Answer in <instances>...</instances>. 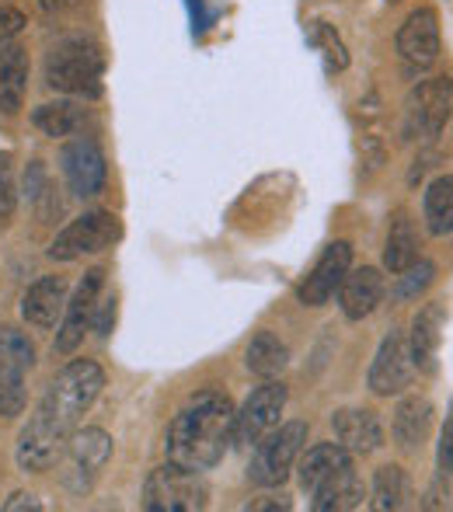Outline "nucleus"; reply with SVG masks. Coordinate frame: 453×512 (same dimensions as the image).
Returning <instances> with one entry per match:
<instances>
[{"label": "nucleus", "mask_w": 453, "mask_h": 512, "mask_svg": "<svg viewBox=\"0 0 453 512\" xmlns=\"http://www.w3.org/2000/svg\"><path fill=\"white\" fill-rule=\"evenodd\" d=\"M398 56L405 63L408 77H419L440 60L443 35H440V14L433 7H415L398 28Z\"/></svg>", "instance_id": "6e6552de"}, {"label": "nucleus", "mask_w": 453, "mask_h": 512, "mask_svg": "<svg viewBox=\"0 0 453 512\" xmlns=\"http://www.w3.org/2000/svg\"><path fill=\"white\" fill-rule=\"evenodd\" d=\"M105 53L98 42L74 35L63 39L46 60V84L60 95L74 98H98L102 95Z\"/></svg>", "instance_id": "7ed1b4c3"}, {"label": "nucleus", "mask_w": 453, "mask_h": 512, "mask_svg": "<svg viewBox=\"0 0 453 512\" xmlns=\"http://www.w3.org/2000/svg\"><path fill=\"white\" fill-rule=\"evenodd\" d=\"M122 237V223L119 216L109 213V209H91V213L77 216L70 227H63L56 234L53 248H49V258L53 262H77L84 255H98V251L112 248Z\"/></svg>", "instance_id": "0eeeda50"}, {"label": "nucleus", "mask_w": 453, "mask_h": 512, "mask_svg": "<svg viewBox=\"0 0 453 512\" xmlns=\"http://www.w3.org/2000/svg\"><path fill=\"white\" fill-rule=\"evenodd\" d=\"M21 28H25V14H21L18 7H0V46H4L7 39H14Z\"/></svg>", "instance_id": "72a5a7b5"}, {"label": "nucleus", "mask_w": 453, "mask_h": 512, "mask_svg": "<svg viewBox=\"0 0 453 512\" xmlns=\"http://www.w3.org/2000/svg\"><path fill=\"white\" fill-rule=\"evenodd\" d=\"M352 453L345 450L342 443H318L311 450L300 453L297 460V478H300V488L304 492H314L325 478H332L342 464H349Z\"/></svg>", "instance_id": "4be33fe9"}, {"label": "nucleus", "mask_w": 453, "mask_h": 512, "mask_svg": "<svg viewBox=\"0 0 453 512\" xmlns=\"http://www.w3.org/2000/svg\"><path fill=\"white\" fill-rule=\"evenodd\" d=\"M28 53L21 46H0V112L14 115L25 105Z\"/></svg>", "instance_id": "412c9836"}, {"label": "nucleus", "mask_w": 453, "mask_h": 512, "mask_svg": "<svg viewBox=\"0 0 453 512\" xmlns=\"http://www.w3.org/2000/svg\"><path fill=\"white\" fill-rule=\"evenodd\" d=\"M433 429V401L426 394H408L398 401L391 418V436L401 450H419Z\"/></svg>", "instance_id": "a211bd4d"}, {"label": "nucleus", "mask_w": 453, "mask_h": 512, "mask_svg": "<svg viewBox=\"0 0 453 512\" xmlns=\"http://www.w3.org/2000/svg\"><path fill=\"white\" fill-rule=\"evenodd\" d=\"M56 4H63V0H56Z\"/></svg>", "instance_id": "58836bf2"}, {"label": "nucleus", "mask_w": 453, "mask_h": 512, "mask_svg": "<svg viewBox=\"0 0 453 512\" xmlns=\"http://www.w3.org/2000/svg\"><path fill=\"white\" fill-rule=\"evenodd\" d=\"M210 502V485L203 471L182 464H164L147 474L143 485V506L150 512H199Z\"/></svg>", "instance_id": "39448f33"}, {"label": "nucleus", "mask_w": 453, "mask_h": 512, "mask_svg": "<svg viewBox=\"0 0 453 512\" xmlns=\"http://www.w3.org/2000/svg\"><path fill=\"white\" fill-rule=\"evenodd\" d=\"M307 446V422H286L279 429H269L255 443L248 464V481L258 488H279L290 471L297 467L300 453Z\"/></svg>", "instance_id": "20e7f679"}, {"label": "nucleus", "mask_w": 453, "mask_h": 512, "mask_svg": "<svg viewBox=\"0 0 453 512\" xmlns=\"http://www.w3.org/2000/svg\"><path fill=\"white\" fill-rule=\"evenodd\" d=\"M387 4H401V0H387Z\"/></svg>", "instance_id": "4c0bfd02"}, {"label": "nucleus", "mask_w": 453, "mask_h": 512, "mask_svg": "<svg viewBox=\"0 0 453 512\" xmlns=\"http://www.w3.org/2000/svg\"><path fill=\"white\" fill-rule=\"evenodd\" d=\"M105 387V373L91 359H74L46 387L32 422L18 436V467L21 471H46L67 450V439L81 425L84 411L98 401Z\"/></svg>", "instance_id": "f257e3e1"}, {"label": "nucleus", "mask_w": 453, "mask_h": 512, "mask_svg": "<svg viewBox=\"0 0 453 512\" xmlns=\"http://www.w3.org/2000/svg\"><path fill=\"white\" fill-rule=\"evenodd\" d=\"M415 258H419V237H415V227H412V220H408V213L398 209L384 241V269L391 272V276H398Z\"/></svg>", "instance_id": "a878e982"}, {"label": "nucleus", "mask_w": 453, "mask_h": 512, "mask_svg": "<svg viewBox=\"0 0 453 512\" xmlns=\"http://www.w3.org/2000/svg\"><path fill=\"white\" fill-rule=\"evenodd\" d=\"M314 512H349V509H359L363 506V481H359L356 467L342 464L332 478H325L318 488H314Z\"/></svg>", "instance_id": "aec40b11"}, {"label": "nucleus", "mask_w": 453, "mask_h": 512, "mask_svg": "<svg viewBox=\"0 0 453 512\" xmlns=\"http://www.w3.org/2000/svg\"><path fill=\"white\" fill-rule=\"evenodd\" d=\"M415 359L408 349V335L405 331H391V335L380 342L377 356L370 363L366 373V387H370L377 398H394V394H405L415 380Z\"/></svg>", "instance_id": "1a4fd4ad"}, {"label": "nucleus", "mask_w": 453, "mask_h": 512, "mask_svg": "<svg viewBox=\"0 0 453 512\" xmlns=\"http://www.w3.org/2000/svg\"><path fill=\"white\" fill-rule=\"evenodd\" d=\"M332 429L335 439L345 446L349 453H359V457H370L384 446V425L373 415L370 408H342L332 415Z\"/></svg>", "instance_id": "dca6fc26"}, {"label": "nucleus", "mask_w": 453, "mask_h": 512, "mask_svg": "<svg viewBox=\"0 0 453 512\" xmlns=\"http://www.w3.org/2000/svg\"><path fill=\"white\" fill-rule=\"evenodd\" d=\"M14 209V182H11V168H7V157L0 161V220H7Z\"/></svg>", "instance_id": "f704fd0d"}, {"label": "nucleus", "mask_w": 453, "mask_h": 512, "mask_svg": "<svg viewBox=\"0 0 453 512\" xmlns=\"http://www.w3.org/2000/svg\"><path fill=\"white\" fill-rule=\"evenodd\" d=\"M412 506V478H408L405 467L398 464H384L373 474V488H370V509L377 512H398Z\"/></svg>", "instance_id": "5701e85b"}, {"label": "nucleus", "mask_w": 453, "mask_h": 512, "mask_svg": "<svg viewBox=\"0 0 453 512\" xmlns=\"http://www.w3.org/2000/svg\"><path fill=\"white\" fill-rule=\"evenodd\" d=\"M25 411V373L0 370V418H18Z\"/></svg>", "instance_id": "7c9ffc66"}, {"label": "nucleus", "mask_w": 453, "mask_h": 512, "mask_svg": "<svg viewBox=\"0 0 453 512\" xmlns=\"http://www.w3.org/2000/svg\"><path fill=\"white\" fill-rule=\"evenodd\" d=\"M32 122L42 129V133L56 140V136H70V133H77V129H81L84 108L77 102H46V105L35 108Z\"/></svg>", "instance_id": "bb28decb"}, {"label": "nucleus", "mask_w": 453, "mask_h": 512, "mask_svg": "<svg viewBox=\"0 0 453 512\" xmlns=\"http://www.w3.org/2000/svg\"><path fill=\"white\" fill-rule=\"evenodd\" d=\"M384 300V276L373 265H363V269H349L339 286V307L345 314V321H363Z\"/></svg>", "instance_id": "f3484780"}, {"label": "nucleus", "mask_w": 453, "mask_h": 512, "mask_svg": "<svg viewBox=\"0 0 453 512\" xmlns=\"http://www.w3.org/2000/svg\"><path fill=\"white\" fill-rule=\"evenodd\" d=\"M436 467H440V478L453 474V401L447 411V422L440 429V446H436Z\"/></svg>", "instance_id": "2f4dec72"}, {"label": "nucleus", "mask_w": 453, "mask_h": 512, "mask_svg": "<svg viewBox=\"0 0 453 512\" xmlns=\"http://www.w3.org/2000/svg\"><path fill=\"white\" fill-rule=\"evenodd\" d=\"M32 363H35V349L28 342V335H21L18 328H0V370L28 373Z\"/></svg>", "instance_id": "c85d7f7f"}, {"label": "nucleus", "mask_w": 453, "mask_h": 512, "mask_svg": "<svg viewBox=\"0 0 453 512\" xmlns=\"http://www.w3.org/2000/svg\"><path fill=\"white\" fill-rule=\"evenodd\" d=\"M234 401L220 391H199L189 405L178 411L164 436V453L171 464L210 471L224 460L234 443Z\"/></svg>", "instance_id": "f03ea898"}, {"label": "nucleus", "mask_w": 453, "mask_h": 512, "mask_svg": "<svg viewBox=\"0 0 453 512\" xmlns=\"http://www.w3.org/2000/svg\"><path fill=\"white\" fill-rule=\"evenodd\" d=\"M352 269V244L349 241H332L321 258L314 262V269L307 272V279L300 283L297 300L304 307H325L328 300L339 293L345 272Z\"/></svg>", "instance_id": "f8f14e48"}, {"label": "nucleus", "mask_w": 453, "mask_h": 512, "mask_svg": "<svg viewBox=\"0 0 453 512\" xmlns=\"http://www.w3.org/2000/svg\"><path fill=\"white\" fill-rule=\"evenodd\" d=\"M248 509H255V512H265V509H283V512H290L293 509V502H290V495H262V499H251L248 502Z\"/></svg>", "instance_id": "c9c22d12"}, {"label": "nucleus", "mask_w": 453, "mask_h": 512, "mask_svg": "<svg viewBox=\"0 0 453 512\" xmlns=\"http://www.w3.org/2000/svg\"><path fill=\"white\" fill-rule=\"evenodd\" d=\"M453 108V77H426L412 84L401 108V136L405 140H436L443 133Z\"/></svg>", "instance_id": "423d86ee"}, {"label": "nucleus", "mask_w": 453, "mask_h": 512, "mask_svg": "<svg viewBox=\"0 0 453 512\" xmlns=\"http://www.w3.org/2000/svg\"><path fill=\"white\" fill-rule=\"evenodd\" d=\"M112 324H115V293H109V297H98L95 317H91V328L98 331V338H109Z\"/></svg>", "instance_id": "473e14b6"}, {"label": "nucleus", "mask_w": 453, "mask_h": 512, "mask_svg": "<svg viewBox=\"0 0 453 512\" xmlns=\"http://www.w3.org/2000/svg\"><path fill=\"white\" fill-rule=\"evenodd\" d=\"M67 310V283L60 276H46L25 293L21 300V314H25L28 324L35 328H56V321Z\"/></svg>", "instance_id": "6ab92c4d"}, {"label": "nucleus", "mask_w": 453, "mask_h": 512, "mask_svg": "<svg viewBox=\"0 0 453 512\" xmlns=\"http://www.w3.org/2000/svg\"><path fill=\"white\" fill-rule=\"evenodd\" d=\"M112 457V436L105 429H74L67 439V481L74 488H88L102 474V467Z\"/></svg>", "instance_id": "4468645a"}, {"label": "nucleus", "mask_w": 453, "mask_h": 512, "mask_svg": "<svg viewBox=\"0 0 453 512\" xmlns=\"http://www.w3.org/2000/svg\"><path fill=\"white\" fill-rule=\"evenodd\" d=\"M4 509L7 512H18V509H35V512H39L42 502L35 499V495H28V492H18V495H11V499L4 502Z\"/></svg>", "instance_id": "e433bc0d"}, {"label": "nucleus", "mask_w": 453, "mask_h": 512, "mask_svg": "<svg viewBox=\"0 0 453 512\" xmlns=\"http://www.w3.org/2000/svg\"><path fill=\"white\" fill-rule=\"evenodd\" d=\"M286 384L283 380H265L262 387L248 394V401L241 405V411H234V443L237 446H251L265 436L269 429L279 425V415L286 408Z\"/></svg>", "instance_id": "9d476101"}, {"label": "nucleus", "mask_w": 453, "mask_h": 512, "mask_svg": "<svg viewBox=\"0 0 453 512\" xmlns=\"http://www.w3.org/2000/svg\"><path fill=\"white\" fill-rule=\"evenodd\" d=\"M436 279V265L429 258H415L405 272H398V286H394V300H419Z\"/></svg>", "instance_id": "c756f323"}, {"label": "nucleus", "mask_w": 453, "mask_h": 512, "mask_svg": "<svg viewBox=\"0 0 453 512\" xmlns=\"http://www.w3.org/2000/svg\"><path fill=\"white\" fill-rule=\"evenodd\" d=\"M286 363H290V349L279 342V335H272V331L251 335L248 349H244V366H248L255 377H262V380L279 377V373L286 370Z\"/></svg>", "instance_id": "393cba45"}, {"label": "nucleus", "mask_w": 453, "mask_h": 512, "mask_svg": "<svg viewBox=\"0 0 453 512\" xmlns=\"http://www.w3.org/2000/svg\"><path fill=\"white\" fill-rule=\"evenodd\" d=\"M443 321L447 310L440 300H429L419 307V314L412 317V331H408V349H412L415 370L433 377L440 370V342H443Z\"/></svg>", "instance_id": "2eb2a0df"}, {"label": "nucleus", "mask_w": 453, "mask_h": 512, "mask_svg": "<svg viewBox=\"0 0 453 512\" xmlns=\"http://www.w3.org/2000/svg\"><path fill=\"white\" fill-rule=\"evenodd\" d=\"M307 42L321 53L328 74H342V70L349 67V49H345L339 32H335L328 21H311V28H307Z\"/></svg>", "instance_id": "cd10ccee"}, {"label": "nucleus", "mask_w": 453, "mask_h": 512, "mask_svg": "<svg viewBox=\"0 0 453 512\" xmlns=\"http://www.w3.org/2000/svg\"><path fill=\"white\" fill-rule=\"evenodd\" d=\"M102 286H105V269H91L88 276L81 279L74 297L67 300L63 324H60V331H56V345H53L60 356H70V352L84 342V335H88V328H91V317H95Z\"/></svg>", "instance_id": "ddd939ff"}, {"label": "nucleus", "mask_w": 453, "mask_h": 512, "mask_svg": "<svg viewBox=\"0 0 453 512\" xmlns=\"http://www.w3.org/2000/svg\"><path fill=\"white\" fill-rule=\"evenodd\" d=\"M60 164H63V178H67L70 192L81 199H95L105 189V154L91 136H77L67 147L60 150Z\"/></svg>", "instance_id": "9b49d317"}, {"label": "nucleus", "mask_w": 453, "mask_h": 512, "mask_svg": "<svg viewBox=\"0 0 453 512\" xmlns=\"http://www.w3.org/2000/svg\"><path fill=\"white\" fill-rule=\"evenodd\" d=\"M422 216L433 237L453 234V175H436L422 192Z\"/></svg>", "instance_id": "b1692460"}]
</instances>
